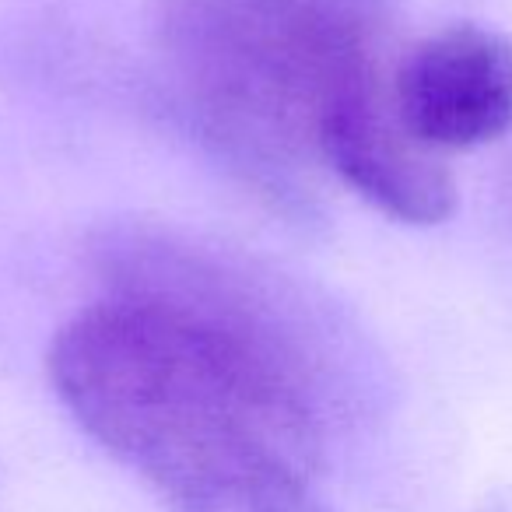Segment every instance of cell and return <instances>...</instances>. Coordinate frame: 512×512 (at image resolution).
<instances>
[{"label": "cell", "mask_w": 512, "mask_h": 512, "mask_svg": "<svg viewBox=\"0 0 512 512\" xmlns=\"http://www.w3.org/2000/svg\"><path fill=\"white\" fill-rule=\"evenodd\" d=\"M155 39L211 137L274 193H302L334 102L390 67L383 36L299 0H162Z\"/></svg>", "instance_id": "7a4b0ae2"}, {"label": "cell", "mask_w": 512, "mask_h": 512, "mask_svg": "<svg viewBox=\"0 0 512 512\" xmlns=\"http://www.w3.org/2000/svg\"><path fill=\"white\" fill-rule=\"evenodd\" d=\"M306 8L320 11L327 18L351 25V29H362L369 36H383L390 39V25L397 18V4L400 0H299Z\"/></svg>", "instance_id": "5b68a950"}, {"label": "cell", "mask_w": 512, "mask_h": 512, "mask_svg": "<svg viewBox=\"0 0 512 512\" xmlns=\"http://www.w3.org/2000/svg\"><path fill=\"white\" fill-rule=\"evenodd\" d=\"M99 274L109 295L46 355L74 421L176 512H334L316 495L320 390L292 313L172 228H109Z\"/></svg>", "instance_id": "6da1fadb"}, {"label": "cell", "mask_w": 512, "mask_h": 512, "mask_svg": "<svg viewBox=\"0 0 512 512\" xmlns=\"http://www.w3.org/2000/svg\"><path fill=\"white\" fill-rule=\"evenodd\" d=\"M393 64L355 81L320 130V158L348 190L404 225H442L456 211V179L393 102Z\"/></svg>", "instance_id": "277c9868"}, {"label": "cell", "mask_w": 512, "mask_h": 512, "mask_svg": "<svg viewBox=\"0 0 512 512\" xmlns=\"http://www.w3.org/2000/svg\"><path fill=\"white\" fill-rule=\"evenodd\" d=\"M393 102L425 148L474 151L512 130V39L446 25L393 60Z\"/></svg>", "instance_id": "3957f363"}]
</instances>
